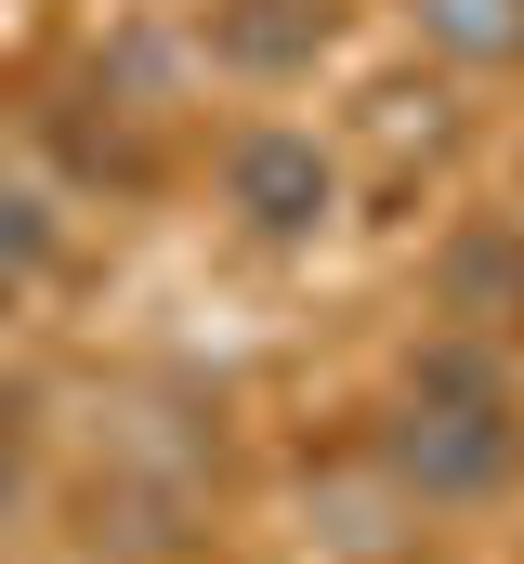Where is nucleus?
<instances>
[{
  "mask_svg": "<svg viewBox=\"0 0 524 564\" xmlns=\"http://www.w3.org/2000/svg\"><path fill=\"white\" fill-rule=\"evenodd\" d=\"M433 26H446L459 53H512V40H524V13H512V0H433Z\"/></svg>",
  "mask_w": 524,
  "mask_h": 564,
  "instance_id": "3",
  "label": "nucleus"
},
{
  "mask_svg": "<svg viewBox=\"0 0 524 564\" xmlns=\"http://www.w3.org/2000/svg\"><path fill=\"white\" fill-rule=\"evenodd\" d=\"M237 197H250L262 224H315V197H328V171H315L302 144H250V158H237Z\"/></svg>",
  "mask_w": 524,
  "mask_h": 564,
  "instance_id": "2",
  "label": "nucleus"
},
{
  "mask_svg": "<svg viewBox=\"0 0 524 564\" xmlns=\"http://www.w3.org/2000/svg\"><path fill=\"white\" fill-rule=\"evenodd\" d=\"M499 459H512L499 408H419L406 421V473H433V486H485Z\"/></svg>",
  "mask_w": 524,
  "mask_h": 564,
  "instance_id": "1",
  "label": "nucleus"
}]
</instances>
